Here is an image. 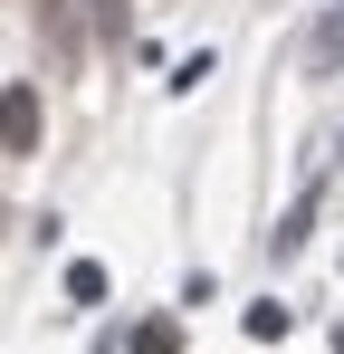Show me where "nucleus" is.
I'll return each instance as SVG.
<instances>
[{
    "label": "nucleus",
    "instance_id": "obj_4",
    "mask_svg": "<svg viewBox=\"0 0 344 354\" xmlns=\"http://www.w3.org/2000/svg\"><path fill=\"white\" fill-rule=\"evenodd\" d=\"M86 19L96 29H124V0H86Z\"/></svg>",
    "mask_w": 344,
    "mask_h": 354
},
{
    "label": "nucleus",
    "instance_id": "obj_2",
    "mask_svg": "<svg viewBox=\"0 0 344 354\" xmlns=\"http://www.w3.org/2000/svg\"><path fill=\"white\" fill-rule=\"evenodd\" d=\"M67 297L96 306V297H106V268H96V259H67Z\"/></svg>",
    "mask_w": 344,
    "mask_h": 354
},
{
    "label": "nucleus",
    "instance_id": "obj_1",
    "mask_svg": "<svg viewBox=\"0 0 344 354\" xmlns=\"http://www.w3.org/2000/svg\"><path fill=\"white\" fill-rule=\"evenodd\" d=\"M0 153H39V86L29 77L0 86Z\"/></svg>",
    "mask_w": 344,
    "mask_h": 354
},
{
    "label": "nucleus",
    "instance_id": "obj_3",
    "mask_svg": "<svg viewBox=\"0 0 344 354\" xmlns=\"http://www.w3.org/2000/svg\"><path fill=\"white\" fill-rule=\"evenodd\" d=\"M39 29H48L57 48H67V39H77V0H39Z\"/></svg>",
    "mask_w": 344,
    "mask_h": 354
}]
</instances>
